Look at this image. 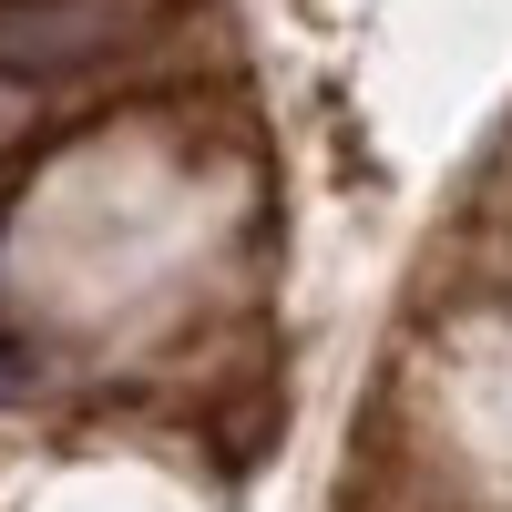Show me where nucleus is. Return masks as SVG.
Returning a JSON list of instances; mask_svg holds the SVG:
<instances>
[{
  "mask_svg": "<svg viewBox=\"0 0 512 512\" xmlns=\"http://www.w3.org/2000/svg\"><path fill=\"white\" fill-rule=\"evenodd\" d=\"M164 21V0H0V72H82Z\"/></svg>",
  "mask_w": 512,
  "mask_h": 512,
  "instance_id": "obj_1",
  "label": "nucleus"
},
{
  "mask_svg": "<svg viewBox=\"0 0 512 512\" xmlns=\"http://www.w3.org/2000/svg\"><path fill=\"white\" fill-rule=\"evenodd\" d=\"M0 390H21V359H11V349H0Z\"/></svg>",
  "mask_w": 512,
  "mask_h": 512,
  "instance_id": "obj_2",
  "label": "nucleus"
}]
</instances>
